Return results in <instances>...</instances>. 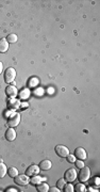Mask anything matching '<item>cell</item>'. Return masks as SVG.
<instances>
[{"label": "cell", "instance_id": "obj_1", "mask_svg": "<svg viewBox=\"0 0 100 192\" xmlns=\"http://www.w3.org/2000/svg\"><path fill=\"white\" fill-rule=\"evenodd\" d=\"M90 170L88 167H83L80 169V172H79V174H78V178H79V182H88V179H90Z\"/></svg>", "mask_w": 100, "mask_h": 192}, {"label": "cell", "instance_id": "obj_2", "mask_svg": "<svg viewBox=\"0 0 100 192\" xmlns=\"http://www.w3.org/2000/svg\"><path fill=\"white\" fill-rule=\"evenodd\" d=\"M20 123V114L18 112H12L8 116V125L10 127H15Z\"/></svg>", "mask_w": 100, "mask_h": 192}, {"label": "cell", "instance_id": "obj_3", "mask_svg": "<svg viewBox=\"0 0 100 192\" xmlns=\"http://www.w3.org/2000/svg\"><path fill=\"white\" fill-rule=\"evenodd\" d=\"M16 77V70H14L13 67H9L8 70L4 72V81L7 83H11L14 81Z\"/></svg>", "mask_w": 100, "mask_h": 192}, {"label": "cell", "instance_id": "obj_4", "mask_svg": "<svg viewBox=\"0 0 100 192\" xmlns=\"http://www.w3.org/2000/svg\"><path fill=\"white\" fill-rule=\"evenodd\" d=\"M54 150H55V154L62 158H66L68 155H69V150H68V147H66L65 145H57Z\"/></svg>", "mask_w": 100, "mask_h": 192}, {"label": "cell", "instance_id": "obj_5", "mask_svg": "<svg viewBox=\"0 0 100 192\" xmlns=\"http://www.w3.org/2000/svg\"><path fill=\"white\" fill-rule=\"evenodd\" d=\"M14 182H15V184L19 185V186H26V185L30 182V178H29L27 174L17 175V176L14 177Z\"/></svg>", "mask_w": 100, "mask_h": 192}, {"label": "cell", "instance_id": "obj_6", "mask_svg": "<svg viewBox=\"0 0 100 192\" xmlns=\"http://www.w3.org/2000/svg\"><path fill=\"white\" fill-rule=\"evenodd\" d=\"M64 178H65V180L68 182H75V180L77 179V171H76L75 169H68L65 172Z\"/></svg>", "mask_w": 100, "mask_h": 192}, {"label": "cell", "instance_id": "obj_7", "mask_svg": "<svg viewBox=\"0 0 100 192\" xmlns=\"http://www.w3.org/2000/svg\"><path fill=\"white\" fill-rule=\"evenodd\" d=\"M74 155H75L76 158H78V159L80 160H84L88 157V154H86V152H85V150L83 147H78V148H76Z\"/></svg>", "mask_w": 100, "mask_h": 192}, {"label": "cell", "instance_id": "obj_8", "mask_svg": "<svg viewBox=\"0 0 100 192\" xmlns=\"http://www.w3.org/2000/svg\"><path fill=\"white\" fill-rule=\"evenodd\" d=\"M5 93L10 98H16L18 94V90L17 87H14V85H8L7 89H5Z\"/></svg>", "mask_w": 100, "mask_h": 192}, {"label": "cell", "instance_id": "obj_9", "mask_svg": "<svg viewBox=\"0 0 100 192\" xmlns=\"http://www.w3.org/2000/svg\"><path fill=\"white\" fill-rule=\"evenodd\" d=\"M40 167L38 165H30V167L28 168L27 170H26V174L28 175V176H33V175H38V173H40Z\"/></svg>", "mask_w": 100, "mask_h": 192}, {"label": "cell", "instance_id": "obj_10", "mask_svg": "<svg viewBox=\"0 0 100 192\" xmlns=\"http://www.w3.org/2000/svg\"><path fill=\"white\" fill-rule=\"evenodd\" d=\"M8 107L11 110H16L20 107V100L17 98H10L8 102Z\"/></svg>", "mask_w": 100, "mask_h": 192}, {"label": "cell", "instance_id": "obj_11", "mask_svg": "<svg viewBox=\"0 0 100 192\" xmlns=\"http://www.w3.org/2000/svg\"><path fill=\"white\" fill-rule=\"evenodd\" d=\"M5 139L8 141H14L16 139V131L13 127H10L5 131Z\"/></svg>", "mask_w": 100, "mask_h": 192}, {"label": "cell", "instance_id": "obj_12", "mask_svg": "<svg viewBox=\"0 0 100 192\" xmlns=\"http://www.w3.org/2000/svg\"><path fill=\"white\" fill-rule=\"evenodd\" d=\"M51 167H52V162L48 159L43 160L40 163V169L43 170V171H48V170L51 169Z\"/></svg>", "mask_w": 100, "mask_h": 192}, {"label": "cell", "instance_id": "obj_13", "mask_svg": "<svg viewBox=\"0 0 100 192\" xmlns=\"http://www.w3.org/2000/svg\"><path fill=\"white\" fill-rule=\"evenodd\" d=\"M9 49V43L7 41V39H1L0 40V53H7Z\"/></svg>", "mask_w": 100, "mask_h": 192}, {"label": "cell", "instance_id": "obj_14", "mask_svg": "<svg viewBox=\"0 0 100 192\" xmlns=\"http://www.w3.org/2000/svg\"><path fill=\"white\" fill-rule=\"evenodd\" d=\"M36 190L38 192H48L49 191V186L46 182H40V184L36 185Z\"/></svg>", "mask_w": 100, "mask_h": 192}, {"label": "cell", "instance_id": "obj_15", "mask_svg": "<svg viewBox=\"0 0 100 192\" xmlns=\"http://www.w3.org/2000/svg\"><path fill=\"white\" fill-rule=\"evenodd\" d=\"M30 182L32 185H35V186H36V185L43 182V177H40V175H33L32 178L30 179Z\"/></svg>", "mask_w": 100, "mask_h": 192}, {"label": "cell", "instance_id": "obj_16", "mask_svg": "<svg viewBox=\"0 0 100 192\" xmlns=\"http://www.w3.org/2000/svg\"><path fill=\"white\" fill-rule=\"evenodd\" d=\"M8 174V168L4 163H0V178H3L5 175Z\"/></svg>", "mask_w": 100, "mask_h": 192}, {"label": "cell", "instance_id": "obj_17", "mask_svg": "<svg viewBox=\"0 0 100 192\" xmlns=\"http://www.w3.org/2000/svg\"><path fill=\"white\" fill-rule=\"evenodd\" d=\"M8 174H9V176H10V177H13V178H14L15 176H17V175H18V170H17V168H15V167L9 168Z\"/></svg>", "mask_w": 100, "mask_h": 192}, {"label": "cell", "instance_id": "obj_18", "mask_svg": "<svg viewBox=\"0 0 100 192\" xmlns=\"http://www.w3.org/2000/svg\"><path fill=\"white\" fill-rule=\"evenodd\" d=\"M29 95H30V90H29V89H23V90L19 92V97L21 98V99L28 98Z\"/></svg>", "mask_w": 100, "mask_h": 192}, {"label": "cell", "instance_id": "obj_19", "mask_svg": "<svg viewBox=\"0 0 100 192\" xmlns=\"http://www.w3.org/2000/svg\"><path fill=\"white\" fill-rule=\"evenodd\" d=\"M75 191L77 192H85L86 191V187H85V185L83 182H79V184L76 185V187H74Z\"/></svg>", "mask_w": 100, "mask_h": 192}, {"label": "cell", "instance_id": "obj_20", "mask_svg": "<svg viewBox=\"0 0 100 192\" xmlns=\"http://www.w3.org/2000/svg\"><path fill=\"white\" fill-rule=\"evenodd\" d=\"M7 41H8L9 44H13V43H16L17 42V35L12 33V34H9L7 36Z\"/></svg>", "mask_w": 100, "mask_h": 192}, {"label": "cell", "instance_id": "obj_21", "mask_svg": "<svg viewBox=\"0 0 100 192\" xmlns=\"http://www.w3.org/2000/svg\"><path fill=\"white\" fill-rule=\"evenodd\" d=\"M63 191L65 192H74L75 191V189H74V186L71 185V182H68V184H65V186L63 187Z\"/></svg>", "mask_w": 100, "mask_h": 192}, {"label": "cell", "instance_id": "obj_22", "mask_svg": "<svg viewBox=\"0 0 100 192\" xmlns=\"http://www.w3.org/2000/svg\"><path fill=\"white\" fill-rule=\"evenodd\" d=\"M65 184H66L65 178H60V179H59L58 182H57V187H58L59 189L62 190V189H63V187L65 186Z\"/></svg>", "mask_w": 100, "mask_h": 192}, {"label": "cell", "instance_id": "obj_23", "mask_svg": "<svg viewBox=\"0 0 100 192\" xmlns=\"http://www.w3.org/2000/svg\"><path fill=\"white\" fill-rule=\"evenodd\" d=\"M38 85V78H31L30 81H29V87H35V85Z\"/></svg>", "mask_w": 100, "mask_h": 192}, {"label": "cell", "instance_id": "obj_24", "mask_svg": "<svg viewBox=\"0 0 100 192\" xmlns=\"http://www.w3.org/2000/svg\"><path fill=\"white\" fill-rule=\"evenodd\" d=\"M76 165H77L78 169H81V168H83L85 165H84V162H83L82 160L79 159V160H77V161H76Z\"/></svg>", "mask_w": 100, "mask_h": 192}, {"label": "cell", "instance_id": "obj_25", "mask_svg": "<svg viewBox=\"0 0 100 192\" xmlns=\"http://www.w3.org/2000/svg\"><path fill=\"white\" fill-rule=\"evenodd\" d=\"M66 158H67V161H68V162H75V161H76L75 155H70V154H69Z\"/></svg>", "mask_w": 100, "mask_h": 192}, {"label": "cell", "instance_id": "obj_26", "mask_svg": "<svg viewBox=\"0 0 100 192\" xmlns=\"http://www.w3.org/2000/svg\"><path fill=\"white\" fill-rule=\"evenodd\" d=\"M43 93H44V90H43L42 87H38V89H36V90L34 91V94H36L38 96H40V95H43Z\"/></svg>", "mask_w": 100, "mask_h": 192}, {"label": "cell", "instance_id": "obj_27", "mask_svg": "<svg viewBox=\"0 0 100 192\" xmlns=\"http://www.w3.org/2000/svg\"><path fill=\"white\" fill-rule=\"evenodd\" d=\"M49 191H51V192H60L61 189H59L58 187H52L51 189L49 188Z\"/></svg>", "mask_w": 100, "mask_h": 192}, {"label": "cell", "instance_id": "obj_28", "mask_svg": "<svg viewBox=\"0 0 100 192\" xmlns=\"http://www.w3.org/2000/svg\"><path fill=\"white\" fill-rule=\"evenodd\" d=\"M20 107L28 108V107H29V104H28V102H20Z\"/></svg>", "mask_w": 100, "mask_h": 192}, {"label": "cell", "instance_id": "obj_29", "mask_svg": "<svg viewBox=\"0 0 100 192\" xmlns=\"http://www.w3.org/2000/svg\"><path fill=\"white\" fill-rule=\"evenodd\" d=\"M7 192H17V190H16L15 188H9V189L7 190Z\"/></svg>", "mask_w": 100, "mask_h": 192}, {"label": "cell", "instance_id": "obj_30", "mask_svg": "<svg viewBox=\"0 0 100 192\" xmlns=\"http://www.w3.org/2000/svg\"><path fill=\"white\" fill-rule=\"evenodd\" d=\"M2 70H3V64L2 62H0V74L2 73Z\"/></svg>", "mask_w": 100, "mask_h": 192}, {"label": "cell", "instance_id": "obj_31", "mask_svg": "<svg viewBox=\"0 0 100 192\" xmlns=\"http://www.w3.org/2000/svg\"><path fill=\"white\" fill-rule=\"evenodd\" d=\"M95 180H96V182H96V185H99V178H98V177H97V178H96Z\"/></svg>", "mask_w": 100, "mask_h": 192}]
</instances>
